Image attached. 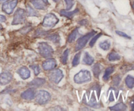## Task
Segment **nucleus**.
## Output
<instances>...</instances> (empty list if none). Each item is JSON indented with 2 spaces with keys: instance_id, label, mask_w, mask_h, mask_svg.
<instances>
[{
  "instance_id": "1",
  "label": "nucleus",
  "mask_w": 134,
  "mask_h": 111,
  "mask_svg": "<svg viewBox=\"0 0 134 111\" xmlns=\"http://www.w3.org/2000/svg\"><path fill=\"white\" fill-rule=\"evenodd\" d=\"M100 91L101 87L99 84H96L93 85L91 87V88L87 91L88 97H89V100L84 102L83 103L87 104L89 107H93V108H99V107H100V105H99V104H98V103H97V99L96 97L95 94L96 93L97 96H98V97L99 99Z\"/></svg>"
},
{
  "instance_id": "2",
  "label": "nucleus",
  "mask_w": 134,
  "mask_h": 111,
  "mask_svg": "<svg viewBox=\"0 0 134 111\" xmlns=\"http://www.w3.org/2000/svg\"><path fill=\"white\" fill-rule=\"evenodd\" d=\"M38 50L41 56L44 58H48L51 57L54 54L53 48L48 43L44 42L39 43L38 46Z\"/></svg>"
},
{
  "instance_id": "3",
  "label": "nucleus",
  "mask_w": 134,
  "mask_h": 111,
  "mask_svg": "<svg viewBox=\"0 0 134 111\" xmlns=\"http://www.w3.org/2000/svg\"><path fill=\"white\" fill-rule=\"evenodd\" d=\"M91 79V73L88 70H81L74 77V81L77 84H82L90 82Z\"/></svg>"
},
{
  "instance_id": "4",
  "label": "nucleus",
  "mask_w": 134,
  "mask_h": 111,
  "mask_svg": "<svg viewBox=\"0 0 134 111\" xmlns=\"http://www.w3.org/2000/svg\"><path fill=\"white\" fill-rule=\"evenodd\" d=\"M95 31H92L91 32H89L88 33H86V35H83L81 37H80L79 39L77 40V44H76L75 48V50L76 52L80 50L82 48H83L84 47L86 46V44H87L88 41L89 40V39L92 37V36H94V34H96Z\"/></svg>"
},
{
  "instance_id": "5",
  "label": "nucleus",
  "mask_w": 134,
  "mask_h": 111,
  "mask_svg": "<svg viewBox=\"0 0 134 111\" xmlns=\"http://www.w3.org/2000/svg\"><path fill=\"white\" fill-rule=\"evenodd\" d=\"M59 22V19L53 13H48L44 16L43 21V26L46 27H53Z\"/></svg>"
},
{
  "instance_id": "6",
  "label": "nucleus",
  "mask_w": 134,
  "mask_h": 111,
  "mask_svg": "<svg viewBox=\"0 0 134 111\" xmlns=\"http://www.w3.org/2000/svg\"><path fill=\"white\" fill-rule=\"evenodd\" d=\"M26 11L22 9H18L14 13L13 20L12 22L13 25H18L24 23L26 21Z\"/></svg>"
},
{
  "instance_id": "7",
  "label": "nucleus",
  "mask_w": 134,
  "mask_h": 111,
  "mask_svg": "<svg viewBox=\"0 0 134 111\" xmlns=\"http://www.w3.org/2000/svg\"><path fill=\"white\" fill-rule=\"evenodd\" d=\"M51 99V95L48 91L40 90L35 96V101L39 104H44L48 103Z\"/></svg>"
},
{
  "instance_id": "8",
  "label": "nucleus",
  "mask_w": 134,
  "mask_h": 111,
  "mask_svg": "<svg viewBox=\"0 0 134 111\" xmlns=\"http://www.w3.org/2000/svg\"><path fill=\"white\" fill-rule=\"evenodd\" d=\"M48 78L51 82L54 84H58L64 78V73L60 69H52L48 74Z\"/></svg>"
},
{
  "instance_id": "9",
  "label": "nucleus",
  "mask_w": 134,
  "mask_h": 111,
  "mask_svg": "<svg viewBox=\"0 0 134 111\" xmlns=\"http://www.w3.org/2000/svg\"><path fill=\"white\" fill-rule=\"evenodd\" d=\"M18 3V0H12L9 2L5 3L2 5V10L4 13L7 14H10L13 13V10Z\"/></svg>"
},
{
  "instance_id": "10",
  "label": "nucleus",
  "mask_w": 134,
  "mask_h": 111,
  "mask_svg": "<svg viewBox=\"0 0 134 111\" xmlns=\"http://www.w3.org/2000/svg\"><path fill=\"white\" fill-rule=\"evenodd\" d=\"M35 94H36V91H35V89L34 87H30L22 93L21 97L25 100H32L35 98Z\"/></svg>"
},
{
  "instance_id": "11",
  "label": "nucleus",
  "mask_w": 134,
  "mask_h": 111,
  "mask_svg": "<svg viewBox=\"0 0 134 111\" xmlns=\"http://www.w3.org/2000/svg\"><path fill=\"white\" fill-rule=\"evenodd\" d=\"M13 79V75L10 73L4 72L0 74V85L5 86L11 82Z\"/></svg>"
},
{
  "instance_id": "12",
  "label": "nucleus",
  "mask_w": 134,
  "mask_h": 111,
  "mask_svg": "<svg viewBox=\"0 0 134 111\" xmlns=\"http://www.w3.org/2000/svg\"><path fill=\"white\" fill-rule=\"evenodd\" d=\"M56 65L57 63H56V60L54 59L51 58L44 61L42 64V67L44 71H51L55 69Z\"/></svg>"
},
{
  "instance_id": "13",
  "label": "nucleus",
  "mask_w": 134,
  "mask_h": 111,
  "mask_svg": "<svg viewBox=\"0 0 134 111\" xmlns=\"http://www.w3.org/2000/svg\"><path fill=\"white\" fill-rule=\"evenodd\" d=\"M17 73L19 74L20 77L23 80L27 79V78H30V75H31V73H30L28 68L25 66H23L18 69L17 71Z\"/></svg>"
},
{
  "instance_id": "14",
  "label": "nucleus",
  "mask_w": 134,
  "mask_h": 111,
  "mask_svg": "<svg viewBox=\"0 0 134 111\" xmlns=\"http://www.w3.org/2000/svg\"><path fill=\"white\" fill-rule=\"evenodd\" d=\"M46 82L45 79L41 78H36L28 83V86L31 87H39L43 86Z\"/></svg>"
},
{
  "instance_id": "15",
  "label": "nucleus",
  "mask_w": 134,
  "mask_h": 111,
  "mask_svg": "<svg viewBox=\"0 0 134 111\" xmlns=\"http://www.w3.org/2000/svg\"><path fill=\"white\" fill-rule=\"evenodd\" d=\"M102 70H103V66L99 63H97L92 67L93 73H94V76L95 77V78H99V76L102 73Z\"/></svg>"
},
{
  "instance_id": "16",
  "label": "nucleus",
  "mask_w": 134,
  "mask_h": 111,
  "mask_svg": "<svg viewBox=\"0 0 134 111\" xmlns=\"http://www.w3.org/2000/svg\"><path fill=\"white\" fill-rule=\"evenodd\" d=\"M79 12V9H76L75 10H73L72 12H68L65 10H61L60 12V14L61 16H65L66 18H69V19H71L76 14H77V13Z\"/></svg>"
},
{
  "instance_id": "17",
  "label": "nucleus",
  "mask_w": 134,
  "mask_h": 111,
  "mask_svg": "<svg viewBox=\"0 0 134 111\" xmlns=\"http://www.w3.org/2000/svg\"><path fill=\"white\" fill-rule=\"evenodd\" d=\"M109 109L111 110L115 111H123L126 110L127 109V106L123 103H119L118 104H115L113 107H110Z\"/></svg>"
},
{
  "instance_id": "18",
  "label": "nucleus",
  "mask_w": 134,
  "mask_h": 111,
  "mask_svg": "<svg viewBox=\"0 0 134 111\" xmlns=\"http://www.w3.org/2000/svg\"><path fill=\"white\" fill-rule=\"evenodd\" d=\"M26 14H27V16H39V13L37 12L35 9H33V8L29 5H26Z\"/></svg>"
},
{
  "instance_id": "19",
  "label": "nucleus",
  "mask_w": 134,
  "mask_h": 111,
  "mask_svg": "<svg viewBox=\"0 0 134 111\" xmlns=\"http://www.w3.org/2000/svg\"><path fill=\"white\" fill-rule=\"evenodd\" d=\"M94 61V57H92L88 52H85V56H84L83 60H82V62L83 63L86 64L88 65H91Z\"/></svg>"
},
{
  "instance_id": "20",
  "label": "nucleus",
  "mask_w": 134,
  "mask_h": 111,
  "mask_svg": "<svg viewBox=\"0 0 134 111\" xmlns=\"http://www.w3.org/2000/svg\"><path fill=\"white\" fill-rule=\"evenodd\" d=\"M30 2L32 3L35 9L40 10H44L46 9L44 4L40 0H30Z\"/></svg>"
},
{
  "instance_id": "21",
  "label": "nucleus",
  "mask_w": 134,
  "mask_h": 111,
  "mask_svg": "<svg viewBox=\"0 0 134 111\" xmlns=\"http://www.w3.org/2000/svg\"><path fill=\"white\" fill-rule=\"evenodd\" d=\"M114 71H115V67H114L111 66V67H107V69H105V71L104 74H103V80L105 81V82L108 80L110 78V76H111V74L113 73Z\"/></svg>"
},
{
  "instance_id": "22",
  "label": "nucleus",
  "mask_w": 134,
  "mask_h": 111,
  "mask_svg": "<svg viewBox=\"0 0 134 111\" xmlns=\"http://www.w3.org/2000/svg\"><path fill=\"white\" fill-rule=\"evenodd\" d=\"M79 35V29L75 28L68 36V42L69 43H72L75 41L76 39H77V36Z\"/></svg>"
},
{
  "instance_id": "23",
  "label": "nucleus",
  "mask_w": 134,
  "mask_h": 111,
  "mask_svg": "<svg viewBox=\"0 0 134 111\" xmlns=\"http://www.w3.org/2000/svg\"><path fill=\"white\" fill-rule=\"evenodd\" d=\"M47 39H48V40H51V41L53 42L55 44H59L60 42V35L58 33L52 34V35H48V37H47Z\"/></svg>"
},
{
  "instance_id": "24",
  "label": "nucleus",
  "mask_w": 134,
  "mask_h": 111,
  "mask_svg": "<svg viewBox=\"0 0 134 111\" xmlns=\"http://www.w3.org/2000/svg\"><path fill=\"white\" fill-rule=\"evenodd\" d=\"M120 58H121V57H120V55L116 53V52H111L108 55V60L110 61H118V60H120Z\"/></svg>"
},
{
  "instance_id": "25",
  "label": "nucleus",
  "mask_w": 134,
  "mask_h": 111,
  "mask_svg": "<svg viewBox=\"0 0 134 111\" xmlns=\"http://www.w3.org/2000/svg\"><path fill=\"white\" fill-rule=\"evenodd\" d=\"M125 82L126 86L129 88H133L134 87V77L131 75H128L125 79Z\"/></svg>"
},
{
  "instance_id": "26",
  "label": "nucleus",
  "mask_w": 134,
  "mask_h": 111,
  "mask_svg": "<svg viewBox=\"0 0 134 111\" xmlns=\"http://www.w3.org/2000/svg\"><path fill=\"white\" fill-rule=\"evenodd\" d=\"M122 73H126L131 70H134V65L132 64H128V65H124L120 68Z\"/></svg>"
},
{
  "instance_id": "27",
  "label": "nucleus",
  "mask_w": 134,
  "mask_h": 111,
  "mask_svg": "<svg viewBox=\"0 0 134 111\" xmlns=\"http://www.w3.org/2000/svg\"><path fill=\"white\" fill-rule=\"evenodd\" d=\"M69 49L65 50V51L63 53L62 56L61 57V62L64 65H65L68 63V56H69Z\"/></svg>"
},
{
  "instance_id": "28",
  "label": "nucleus",
  "mask_w": 134,
  "mask_h": 111,
  "mask_svg": "<svg viewBox=\"0 0 134 111\" xmlns=\"http://www.w3.org/2000/svg\"><path fill=\"white\" fill-rule=\"evenodd\" d=\"M81 55V52H78V53L76 54L75 56H74V58H73V61H72V65H73V67H76L79 64Z\"/></svg>"
},
{
  "instance_id": "29",
  "label": "nucleus",
  "mask_w": 134,
  "mask_h": 111,
  "mask_svg": "<svg viewBox=\"0 0 134 111\" xmlns=\"http://www.w3.org/2000/svg\"><path fill=\"white\" fill-rule=\"evenodd\" d=\"M99 46L102 50L106 51L109 49L110 46H111V44H110V43L108 40H105V41H103L99 43Z\"/></svg>"
},
{
  "instance_id": "30",
  "label": "nucleus",
  "mask_w": 134,
  "mask_h": 111,
  "mask_svg": "<svg viewBox=\"0 0 134 111\" xmlns=\"http://www.w3.org/2000/svg\"><path fill=\"white\" fill-rule=\"evenodd\" d=\"M121 81V77L119 74H116L113 77V84L115 86H118Z\"/></svg>"
},
{
  "instance_id": "31",
  "label": "nucleus",
  "mask_w": 134,
  "mask_h": 111,
  "mask_svg": "<svg viewBox=\"0 0 134 111\" xmlns=\"http://www.w3.org/2000/svg\"><path fill=\"white\" fill-rule=\"evenodd\" d=\"M30 67L34 70V74H35V76H37L39 73H41V69L40 67L38 65H30Z\"/></svg>"
},
{
  "instance_id": "32",
  "label": "nucleus",
  "mask_w": 134,
  "mask_h": 111,
  "mask_svg": "<svg viewBox=\"0 0 134 111\" xmlns=\"http://www.w3.org/2000/svg\"><path fill=\"white\" fill-rule=\"evenodd\" d=\"M65 4H66V10H69L73 7L75 3L74 0H65Z\"/></svg>"
},
{
  "instance_id": "33",
  "label": "nucleus",
  "mask_w": 134,
  "mask_h": 111,
  "mask_svg": "<svg viewBox=\"0 0 134 111\" xmlns=\"http://www.w3.org/2000/svg\"><path fill=\"white\" fill-rule=\"evenodd\" d=\"M102 33H98V35H96V36H94V37H93V39H92L91 40H90V46L91 47H92L94 45V44L96 43V42L97 41V40H98V39H99V37H100L101 36H102Z\"/></svg>"
},
{
  "instance_id": "34",
  "label": "nucleus",
  "mask_w": 134,
  "mask_h": 111,
  "mask_svg": "<svg viewBox=\"0 0 134 111\" xmlns=\"http://www.w3.org/2000/svg\"><path fill=\"white\" fill-rule=\"evenodd\" d=\"M49 32L50 31H43V30H40V29H38V30H37L36 32H35V36H37V37L43 36V35H47V34H48Z\"/></svg>"
},
{
  "instance_id": "35",
  "label": "nucleus",
  "mask_w": 134,
  "mask_h": 111,
  "mask_svg": "<svg viewBox=\"0 0 134 111\" xmlns=\"http://www.w3.org/2000/svg\"><path fill=\"white\" fill-rule=\"evenodd\" d=\"M31 29H32V27H31V26H25V27H22V28L20 30V32L22 34H26L27 33H28L29 31H31Z\"/></svg>"
},
{
  "instance_id": "36",
  "label": "nucleus",
  "mask_w": 134,
  "mask_h": 111,
  "mask_svg": "<svg viewBox=\"0 0 134 111\" xmlns=\"http://www.w3.org/2000/svg\"><path fill=\"white\" fill-rule=\"evenodd\" d=\"M116 34H118L119 35H120V36H121V37H124V38H126V39H132V38H131V37H130L129 35H127V34L125 33L122 32V31H116Z\"/></svg>"
},
{
  "instance_id": "37",
  "label": "nucleus",
  "mask_w": 134,
  "mask_h": 111,
  "mask_svg": "<svg viewBox=\"0 0 134 111\" xmlns=\"http://www.w3.org/2000/svg\"><path fill=\"white\" fill-rule=\"evenodd\" d=\"M5 21H6V17L5 16L0 14V23L1 22H4Z\"/></svg>"
},
{
  "instance_id": "38",
  "label": "nucleus",
  "mask_w": 134,
  "mask_h": 111,
  "mask_svg": "<svg viewBox=\"0 0 134 111\" xmlns=\"http://www.w3.org/2000/svg\"><path fill=\"white\" fill-rule=\"evenodd\" d=\"M130 106L132 107V110H134V96L132 97V100L130 101Z\"/></svg>"
},
{
  "instance_id": "39",
  "label": "nucleus",
  "mask_w": 134,
  "mask_h": 111,
  "mask_svg": "<svg viewBox=\"0 0 134 111\" xmlns=\"http://www.w3.org/2000/svg\"><path fill=\"white\" fill-rule=\"evenodd\" d=\"M79 24L80 25H81V26H85V25L87 24V21H86V20H82L80 21V22H79Z\"/></svg>"
},
{
  "instance_id": "40",
  "label": "nucleus",
  "mask_w": 134,
  "mask_h": 111,
  "mask_svg": "<svg viewBox=\"0 0 134 111\" xmlns=\"http://www.w3.org/2000/svg\"><path fill=\"white\" fill-rule=\"evenodd\" d=\"M109 101H113L114 100H115V99H114L113 97V94L112 92L111 93V94H110V96H109Z\"/></svg>"
},
{
  "instance_id": "41",
  "label": "nucleus",
  "mask_w": 134,
  "mask_h": 111,
  "mask_svg": "<svg viewBox=\"0 0 134 111\" xmlns=\"http://www.w3.org/2000/svg\"><path fill=\"white\" fill-rule=\"evenodd\" d=\"M41 1H43V2L44 3H45V4H48V0H41Z\"/></svg>"
},
{
  "instance_id": "42",
  "label": "nucleus",
  "mask_w": 134,
  "mask_h": 111,
  "mask_svg": "<svg viewBox=\"0 0 134 111\" xmlns=\"http://www.w3.org/2000/svg\"><path fill=\"white\" fill-rule=\"evenodd\" d=\"M8 0H0V3H5V2H7Z\"/></svg>"
},
{
  "instance_id": "43",
  "label": "nucleus",
  "mask_w": 134,
  "mask_h": 111,
  "mask_svg": "<svg viewBox=\"0 0 134 111\" xmlns=\"http://www.w3.org/2000/svg\"><path fill=\"white\" fill-rule=\"evenodd\" d=\"M54 1V2H56V3H57V2H58L59 1H60V0H53Z\"/></svg>"
},
{
  "instance_id": "44",
  "label": "nucleus",
  "mask_w": 134,
  "mask_h": 111,
  "mask_svg": "<svg viewBox=\"0 0 134 111\" xmlns=\"http://www.w3.org/2000/svg\"><path fill=\"white\" fill-rule=\"evenodd\" d=\"M132 8H133V10H134V1H133V5H132Z\"/></svg>"
}]
</instances>
